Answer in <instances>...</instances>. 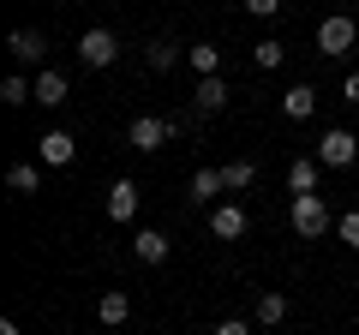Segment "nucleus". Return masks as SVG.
Masks as SVG:
<instances>
[{"instance_id":"obj_21","label":"nucleus","mask_w":359,"mask_h":335,"mask_svg":"<svg viewBox=\"0 0 359 335\" xmlns=\"http://www.w3.org/2000/svg\"><path fill=\"white\" fill-rule=\"evenodd\" d=\"M6 186H13V192H36V168H30V162H18L13 174H6Z\"/></svg>"},{"instance_id":"obj_26","label":"nucleus","mask_w":359,"mask_h":335,"mask_svg":"<svg viewBox=\"0 0 359 335\" xmlns=\"http://www.w3.org/2000/svg\"><path fill=\"white\" fill-rule=\"evenodd\" d=\"M216 335H252V323H240V317H228V323H216Z\"/></svg>"},{"instance_id":"obj_23","label":"nucleus","mask_w":359,"mask_h":335,"mask_svg":"<svg viewBox=\"0 0 359 335\" xmlns=\"http://www.w3.org/2000/svg\"><path fill=\"white\" fill-rule=\"evenodd\" d=\"M282 54H287L282 42H257V48H252V60H257V66H282Z\"/></svg>"},{"instance_id":"obj_8","label":"nucleus","mask_w":359,"mask_h":335,"mask_svg":"<svg viewBox=\"0 0 359 335\" xmlns=\"http://www.w3.org/2000/svg\"><path fill=\"white\" fill-rule=\"evenodd\" d=\"M282 114L287 120H311L318 114V90H311V84H294V90L282 96Z\"/></svg>"},{"instance_id":"obj_16","label":"nucleus","mask_w":359,"mask_h":335,"mask_svg":"<svg viewBox=\"0 0 359 335\" xmlns=\"http://www.w3.org/2000/svg\"><path fill=\"white\" fill-rule=\"evenodd\" d=\"M287 186H294V198L318 192V162H294V168H287Z\"/></svg>"},{"instance_id":"obj_9","label":"nucleus","mask_w":359,"mask_h":335,"mask_svg":"<svg viewBox=\"0 0 359 335\" xmlns=\"http://www.w3.org/2000/svg\"><path fill=\"white\" fill-rule=\"evenodd\" d=\"M210 233H216V240H240V233H245V210L240 204H222L216 216H210Z\"/></svg>"},{"instance_id":"obj_3","label":"nucleus","mask_w":359,"mask_h":335,"mask_svg":"<svg viewBox=\"0 0 359 335\" xmlns=\"http://www.w3.org/2000/svg\"><path fill=\"white\" fill-rule=\"evenodd\" d=\"M114 54H120L114 30H84V36H78V60L84 66H114Z\"/></svg>"},{"instance_id":"obj_17","label":"nucleus","mask_w":359,"mask_h":335,"mask_svg":"<svg viewBox=\"0 0 359 335\" xmlns=\"http://www.w3.org/2000/svg\"><path fill=\"white\" fill-rule=\"evenodd\" d=\"M96 317H102V323H126V317H132V299H126V294H102Z\"/></svg>"},{"instance_id":"obj_15","label":"nucleus","mask_w":359,"mask_h":335,"mask_svg":"<svg viewBox=\"0 0 359 335\" xmlns=\"http://www.w3.org/2000/svg\"><path fill=\"white\" fill-rule=\"evenodd\" d=\"M198 108H204V114L228 108V84H222V78H198Z\"/></svg>"},{"instance_id":"obj_27","label":"nucleus","mask_w":359,"mask_h":335,"mask_svg":"<svg viewBox=\"0 0 359 335\" xmlns=\"http://www.w3.org/2000/svg\"><path fill=\"white\" fill-rule=\"evenodd\" d=\"M347 102H359V72H353V78H347Z\"/></svg>"},{"instance_id":"obj_13","label":"nucleus","mask_w":359,"mask_h":335,"mask_svg":"<svg viewBox=\"0 0 359 335\" xmlns=\"http://www.w3.org/2000/svg\"><path fill=\"white\" fill-rule=\"evenodd\" d=\"M66 102V78L60 72H36V108H60Z\"/></svg>"},{"instance_id":"obj_5","label":"nucleus","mask_w":359,"mask_h":335,"mask_svg":"<svg viewBox=\"0 0 359 335\" xmlns=\"http://www.w3.org/2000/svg\"><path fill=\"white\" fill-rule=\"evenodd\" d=\"M318 48L323 54H347V48H353V18H341V13L323 18V25H318Z\"/></svg>"},{"instance_id":"obj_18","label":"nucleus","mask_w":359,"mask_h":335,"mask_svg":"<svg viewBox=\"0 0 359 335\" xmlns=\"http://www.w3.org/2000/svg\"><path fill=\"white\" fill-rule=\"evenodd\" d=\"M30 96H36V84H25V78H6V84H0V102L6 108H25Z\"/></svg>"},{"instance_id":"obj_1","label":"nucleus","mask_w":359,"mask_h":335,"mask_svg":"<svg viewBox=\"0 0 359 335\" xmlns=\"http://www.w3.org/2000/svg\"><path fill=\"white\" fill-rule=\"evenodd\" d=\"M335 221H330V210H323V198L318 192H306V198H294V233H306V240H323Z\"/></svg>"},{"instance_id":"obj_24","label":"nucleus","mask_w":359,"mask_h":335,"mask_svg":"<svg viewBox=\"0 0 359 335\" xmlns=\"http://www.w3.org/2000/svg\"><path fill=\"white\" fill-rule=\"evenodd\" d=\"M335 233H341V245H359V210H347V216L335 221Z\"/></svg>"},{"instance_id":"obj_11","label":"nucleus","mask_w":359,"mask_h":335,"mask_svg":"<svg viewBox=\"0 0 359 335\" xmlns=\"http://www.w3.org/2000/svg\"><path fill=\"white\" fill-rule=\"evenodd\" d=\"M216 192H228V186H222V168H198V174H192V192H186V198H192V204H210Z\"/></svg>"},{"instance_id":"obj_10","label":"nucleus","mask_w":359,"mask_h":335,"mask_svg":"<svg viewBox=\"0 0 359 335\" xmlns=\"http://www.w3.org/2000/svg\"><path fill=\"white\" fill-rule=\"evenodd\" d=\"M72 156H78L72 132H48V138H42V162H48V168H66Z\"/></svg>"},{"instance_id":"obj_19","label":"nucleus","mask_w":359,"mask_h":335,"mask_svg":"<svg viewBox=\"0 0 359 335\" xmlns=\"http://www.w3.org/2000/svg\"><path fill=\"white\" fill-rule=\"evenodd\" d=\"M252 174H257L252 162H228V168H222V186H228V192H245V186H252Z\"/></svg>"},{"instance_id":"obj_12","label":"nucleus","mask_w":359,"mask_h":335,"mask_svg":"<svg viewBox=\"0 0 359 335\" xmlns=\"http://www.w3.org/2000/svg\"><path fill=\"white\" fill-rule=\"evenodd\" d=\"M186 60H192V72H198V78H216L222 48H216V42H192V48H186Z\"/></svg>"},{"instance_id":"obj_25","label":"nucleus","mask_w":359,"mask_h":335,"mask_svg":"<svg viewBox=\"0 0 359 335\" xmlns=\"http://www.w3.org/2000/svg\"><path fill=\"white\" fill-rule=\"evenodd\" d=\"M245 13H257V18H276V13H282V0H245Z\"/></svg>"},{"instance_id":"obj_6","label":"nucleus","mask_w":359,"mask_h":335,"mask_svg":"<svg viewBox=\"0 0 359 335\" xmlns=\"http://www.w3.org/2000/svg\"><path fill=\"white\" fill-rule=\"evenodd\" d=\"M138 204H144V192H138L132 180H114V186H108V216H114V221H132V216H138Z\"/></svg>"},{"instance_id":"obj_4","label":"nucleus","mask_w":359,"mask_h":335,"mask_svg":"<svg viewBox=\"0 0 359 335\" xmlns=\"http://www.w3.org/2000/svg\"><path fill=\"white\" fill-rule=\"evenodd\" d=\"M168 138H174V120H156V114L132 120V150H162Z\"/></svg>"},{"instance_id":"obj_20","label":"nucleus","mask_w":359,"mask_h":335,"mask_svg":"<svg viewBox=\"0 0 359 335\" xmlns=\"http://www.w3.org/2000/svg\"><path fill=\"white\" fill-rule=\"evenodd\" d=\"M287 317V299L282 294H264V299H257V323H282Z\"/></svg>"},{"instance_id":"obj_14","label":"nucleus","mask_w":359,"mask_h":335,"mask_svg":"<svg viewBox=\"0 0 359 335\" xmlns=\"http://www.w3.org/2000/svg\"><path fill=\"white\" fill-rule=\"evenodd\" d=\"M6 48H13L18 60H42V54H48V42H42V30H13V42H6Z\"/></svg>"},{"instance_id":"obj_7","label":"nucleus","mask_w":359,"mask_h":335,"mask_svg":"<svg viewBox=\"0 0 359 335\" xmlns=\"http://www.w3.org/2000/svg\"><path fill=\"white\" fill-rule=\"evenodd\" d=\"M132 258H138V264H162L168 258V233H156V228L132 233Z\"/></svg>"},{"instance_id":"obj_2","label":"nucleus","mask_w":359,"mask_h":335,"mask_svg":"<svg viewBox=\"0 0 359 335\" xmlns=\"http://www.w3.org/2000/svg\"><path fill=\"white\" fill-rule=\"evenodd\" d=\"M353 156H359V138L347 126H330L323 132V144H318V168H353Z\"/></svg>"},{"instance_id":"obj_22","label":"nucleus","mask_w":359,"mask_h":335,"mask_svg":"<svg viewBox=\"0 0 359 335\" xmlns=\"http://www.w3.org/2000/svg\"><path fill=\"white\" fill-rule=\"evenodd\" d=\"M174 60H180V48H174V42H150V66H156V72H168Z\"/></svg>"}]
</instances>
